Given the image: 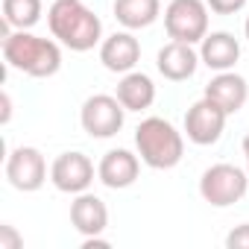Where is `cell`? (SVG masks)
Wrapping results in <instances>:
<instances>
[{"label": "cell", "instance_id": "1", "mask_svg": "<svg viewBox=\"0 0 249 249\" xmlns=\"http://www.w3.org/2000/svg\"><path fill=\"white\" fill-rule=\"evenodd\" d=\"M47 27L59 44L73 53H88L103 44V21L82 3V0H53L47 9Z\"/></svg>", "mask_w": 249, "mask_h": 249}, {"label": "cell", "instance_id": "2", "mask_svg": "<svg viewBox=\"0 0 249 249\" xmlns=\"http://www.w3.org/2000/svg\"><path fill=\"white\" fill-rule=\"evenodd\" d=\"M3 59L12 71L36 79H47L62 68V50L50 38H38L27 30H15L3 38Z\"/></svg>", "mask_w": 249, "mask_h": 249}, {"label": "cell", "instance_id": "3", "mask_svg": "<svg viewBox=\"0 0 249 249\" xmlns=\"http://www.w3.org/2000/svg\"><path fill=\"white\" fill-rule=\"evenodd\" d=\"M135 147L147 167L153 170H170L185 156V138L182 132L164 117H147L135 129Z\"/></svg>", "mask_w": 249, "mask_h": 249}, {"label": "cell", "instance_id": "4", "mask_svg": "<svg viewBox=\"0 0 249 249\" xmlns=\"http://www.w3.org/2000/svg\"><path fill=\"white\" fill-rule=\"evenodd\" d=\"M249 191V170L234 164H211L199 176V196L214 208H229L240 202Z\"/></svg>", "mask_w": 249, "mask_h": 249}, {"label": "cell", "instance_id": "5", "mask_svg": "<svg viewBox=\"0 0 249 249\" xmlns=\"http://www.w3.org/2000/svg\"><path fill=\"white\" fill-rule=\"evenodd\" d=\"M164 30L173 41L199 44L208 36V3L205 0H170L164 9Z\"/></svg>", "mask_w": 249, "mask_h": 249}, {"label": "cell", "instance_id": "6", "mask_svg": "<svg viewBox=\"0 0 249 249\" xmlns=\"http://www.w3.org/2000/svg\"><path fill=\"white\" fill-rule=\"evenodd\" d=\"M126 108L111 94H94L79 108V123L91 138H114L123 129Z\"/></svg>", "mask_w": 249, "mask_h": 249}, {"label": "cell", "instance_id": "7", "mask_svg": "<svg viewBox=\"0 0 249 249\" xmlns=\"http://www.w3.org/2000/svg\"><path fill=\"white\" fill-rule=\"evenodd\" d=\"M6 179L15 191L36 194L47 182V161L36 147H15L6 156Z\"/></svg>", "mask_w": 249, "mask_h": 249}, {"label": "cell", "instance_id": "8", "mask_svg": "<svg viewBox=\"0 0 249 249\" xmlns=\"http://www.w3.org/2000/svg\"><path fill=\"white\" fill-rule=\"evenodd\" d=\"M226 120H229V114H226L214 100L202 97V100H196V103L188 108V114H185V135H188V141L196 144V147H211V144L220 141V135H223V129H226Z\"/></svg>", "mask_w": 249, "mask_h": 249}, {"label": "cell", "instance_id": "9", "mask_svg": "<svg viewBox=\"0 0 249 249\" xmlns=\"http://www.w3.org/2000/svg\"><path fill=\"white\" fill-rule=\"evenodd\" d=\"M50 182L62 194H85L94 182V161L79 150H68L50 164Z\"/></svg>", "mask_w": 249, "mask_h": 249}, {"label": "cell", "instance_id": "10", "mask_svg": "<svg viewBox=\"0 0 249 249\" xmlns=\"http://www.w3.org/2000/svg\"><path fill=\"white\" fill-rule=\"evenodd\" d=\"M138 170H141V159H138L135 153H129V150L117 147V150H108V153L100 159V164H97V179H100L106 188H111V191H123V188L135 185Z\"/></svg>", "mask_w": 249, "mask_h": 249}, {"label": "cell", "instance_id": "11", "mask_svg": "<svg viewBox=\"0 0 249 249\" xmlns=\"http://www.w3.org/2000/svg\"><path fill=\"white\" fill-rule=\"evenodd\" d=\"M199 53L194 50V44H185V41H170V44H164L161 50H159V56H156V68H159V73L164 76V79H170V82H185V79H191L194 73H196V68H199Z\"/></svg>", "mask_w": 249, "mask_h": 249}, {"label": "cell", "instance_id": "12", "mask_svg": "<svg viewBox=\"0 0 249 249\" xmlns=\"http://www.w3.org/2000/svg\"><path fill=\"white\" fill-rule=\"evenodd\" d=\"M138 59H141V44H138V38L129 30L126 33H114V36L103 38V44H100V62L111 73L135 71Z\"/></svg>", "mask_w": 249, "mask_h": 249}, {"label": "cell", "instance_id": "13", "mask_svg": "<svg viewBox=\"0 0 249 249\" xmlns=\"http://www.w3.org/2000/svg\"><path fill=\"white\" fill-rule=\"evenodd\" d=\"M202 97L214 100V103L231 117V114H237V111L246 106V100H249V85H246V79H243L240 73H234V71H220V73L205 85V94H202Z\"/></svg>", "mask_w": 249, "mask_h": 249}, {"label": "cell", "instance_id": "14", "mask_svg": "<svg viewBox=\"0 0 249 249\" xmlns=\"http://www.w3.org/2000/svg\"><path fill=\"white\" fill-rule=\"evenodd\" d=\"M71 223L82 237H97L108 229V208L100 196L94 194H76V199L71 202Z\"/></svg>", "mask_w": 249, "mask_h": 249}, {"label": "cell", "instance_id": "15", "mask_svg": "<svg viewBox=\"0 0 249 249\" xmlns=\"http://www.w3.org/2000/svg\"><path fill=\"white\" fill-rule=\"evenodd\" d=\"M199 59L205 68L211 71H231L240 59V41L231 36V33H208L202 41H199Z\"/></svg>", "mask_w": 249, "mask_h": 249}, {"label": "cell", "instance_id": "16", "mask_svg": "<svg viewBox=\"0 0 249 249\" xmlns=\"http://www.w3.org/2000/svg\"><path fill=\"white\" fill-rule=\"evenodd\" d=\"M123 108L126 111H144L156 103V82L141 73V71H129V73H123V79L117 82V94H114Z\"/></svg>", "mask_w": 249, "mask_h": 249}, {"label": "cell", "instance_id": "17", "mask_svg": "<svg viewBox=\"0 0 249 249\" xmlns=\"http://www.w3.org/2000/svg\"><path fill=\"white\" fill-rule=\"evenodd\" d=\"M161 15V0H114V18L126 30H144Z\"/></svg>", "mask_w": 249, "mask_h": 249}, {"label": "cell", "instance_id": "18", "mask_svg": "<svg viewBox=\"0 0 249 249\" xmlns=\"http://www.w3.org/2000/svg\"><path fill=\"white\" fill-rule=\"evenodd\" d=\"M41 21V0H3V24L12 30H30Z\"/></svg>", "mask_w": 249, "mask_h": 249}, {"label": "cell", "instance_id": "19", "mask_svg": "<svg viewBox=\"0 0 249 249\" xmlns=\"http://www.w3.org/2000/svg\"><path fill=\"white\" fill-rule=\"evenodd\" d=\"M226 246H229V249H249V223L234 226V229L226 234Z\"/></svg>", "mask_w": 249, "mask_h": 249}, {"label": "cell", "instance_id": "20", "mask_svg": "<svg viewBox=\"0 0 249 249\" xmlns=\"http://www.w3.org/2000/svg\"><path fill=\"white\" fill-rule=\"evenodd\" d=\"M208 3V9L211 12H217V15H234V12H240L249 0H205Z\"/></svg>", "mask_w": 249, "mask_h": 249}, {"label": "cell", "instance_id": "21", "mask_svg": "<svg viewBox=\"0 0 249 249\" xmlns=\"http://www.w3.org/2000/svg\"><path fill=\"white\" fill-rule=\"evenodd\" d=\"M21 234L15 231V226H9V223H3L0 226V249H21Z\"/></svg>", "mask_w": 249, "mask_h": 249}, {"label": "cell", "instance_id": "22", "mask_svg": "<svg viewBox=\"0 0 249 249\" xmlns=\"http://www.w3.org/2000/svg\"><path fill=\"white\" fill-rule=\"evenodd\" d=\"M0 103H3V117H0V120L9 123V117H12V100H9V94H6V91H3V97H0Z\"/></svg>", "mask_w": 249, "mask_h": 249}, {"label": "cell", "instance_id": "23", "mask_svg": "<svg viewBox=\"0 0 249 249\" xmlns=\"http://www.w3.org/2000/svg\"><path fill=\"white\" fill-rule=\"evenodd\" d=\"M243 156H246V170H249V132H246V138H243Z\"/></svg>", "mask_w": 249, "mask_h": 249}, {"label": "cell", "instance_id": "24", "mask_svg": "<svg viewBox=\"0 0 249 249\" xmlns=\"http://www.w3.org/2000/svg\"><path fill=\"white\" fill-rule=\"evenodd\" d=\"M243 33H246V41H249V18H246V24H243Z\"/></svg>", "mask_w": 249, "mask_h": 249}]
</instances>
